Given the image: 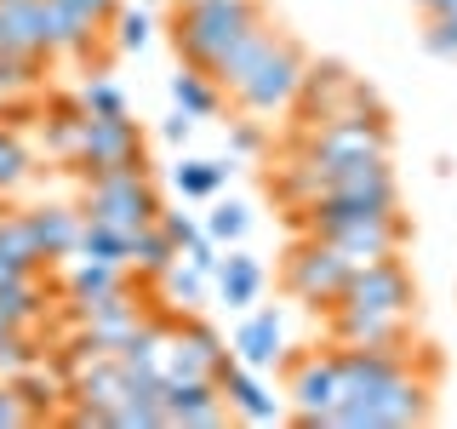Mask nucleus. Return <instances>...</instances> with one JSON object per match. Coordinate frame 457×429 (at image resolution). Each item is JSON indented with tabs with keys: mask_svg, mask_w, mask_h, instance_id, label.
Masks as SVG:
<instances>
[{
	"mask_svg": "<svg viewBox=\"0 0 457 429\" xmlns=\"http://www.w3.org/2000/svg\"><path fill=\"white\" fill-rule=\"evenodd\" d=\"M263 18H269L263 0H189V6H171V46L183 63L212 69V57L228 52Z\"/></svg>",
	"mask_w": 457,
	"mask_h": 429,
	"instance_id": "obj_1",
	"label": "nucleus"
},
{
	"mask_svg": "<svg viewBox=\"0 0 457 429\" xmlns=\"http://www.w3.org/2000/svg\"><path fill=\"white\" fill-rule=\"evenodd\" d=\"M303 75H309V57H303V46H297V40L280 29V35L263 46V57H257L246 75L228 86V97H235L246 114H280V109L297 104V86H303Z\"/></svg>",
	"mask_w": 457,
	"mask_h": 429,
	"instance_id": "obj_2",
	"label": "nucleus"
},
{
	"mask_svg": "<svg viewBox=\"0 0 457 429\" xmlns=\"http://www.w3.org/2000/svg\"><path fill=\"white\" fill-rule=\"evenodd\" d=\"M428 378H418L411 366H400L389 383H378L361 400H337L332 407V429H406L428 418Z\"/></svg>",
	"mask_w": 457,
	"mask_h": 429,
	"instance_id": "obj_3",
	"label": "nucleus"
},
{
	"mask_svg": "<svg viewBox=\"0 0 457 429\" xmlns=\"http://www.w3.org/2000/svg\"><path fill=\"white\" fill-rule=\"evenodd\" d=\"M161 189H154L149 166H120V172H97V178H86V218L97 223H114V229H143L161 218Z\"/></svg>",
	"mask_w": 457,
	"mask_h": 429,
	"instance_id": "obj_4",
	"label": "nucleus"
},
{
	"mask_svg": "<svg viewBox=\"0 0 457 429\" xmlns=\"http://www.w3.org/2000/svg\"><path fill=\"white\" fill-rule=\"evenodd\" d=\"M349 275H354L349 257L320 235H303L292 247V257H286V292L309 309H332L343 298V286H349Z\"/></svg>",
	"mask_w": 457,
	"mask_h": 429,
	"instance_id": "obj_5",
	"label": "nucleus"
},
{
	"mask_svg": "<svg viewBox=\"0 0 457 429\" xmlns=\"http://www.w3.org/2000/svg\"><path fill=\"white\" fill-rule=\"evenodd\" d=\"M63 298H69V315L75 321H92V315H109V309H126L137 304L132 281H126V264H109V257H69L63 269Z\"/></svg>",
	"mask_w": 457,
	"mask_h": 429,
	"instance_id": "obj_6",
	"label": "nucleus"
},
{
	"mask_svg": "<svg viewBox=\"0 0 457 429\" xmlns=\"http://www.w3.org/2000/svg\"><path fill=\"white\" fill-rule=\"evenodd\" d=\"M286 395L297 407V424L303 429H332V407L343 395V372H337V355H286Z\"/></svg>",
	"mask_w": 457,
	"mask_h": 429,
	"instance_id": "obj_7",
	"label": "nucleus"
},
{
	"mask_svg": "<svg viewBox=\"0 0 457 429\" xmlns=\"http://www.w3.org/2000/svg\"><path fill=\"white\" fill-rule=\"evenodd\" d=\"M69 166H75L80 178L120 172V166H143V126L132 121V114H86L80 155Z\"/></svg>",
	"mask_w": 457,
	"mask_h": 429,
	"instance_id": "obj_8",
	"label": "nucleus"
},
{
	"mask_svg": "<svg viewBox=\"0 0 457 429\" xmlns=\"http://www.w3.org/2000/svg\"><path fill=\"white\" fill-rule=\"evenodd\" d=\"M75 412H69V424L92 429V424H114V407H126L132 400V378H126V366L114 361V355H86L75 366Z\"/></svg>",
	"mask_w": 457,
	"mask_h": 429,
	"instance_id": "obj_9",
	"label": "nucleus"
},
{
	"mask_svg": "<svg viewBox=\"0 0 457 429\" xmlns=\"http://www.w3.org/2000/svg\"><path fill=\"white\" fill-rule=\"evenodd\" d=\"M320 240H332V247L349 257V269H366L378 264V257H400V247H406V218L400 212H383V218H354V223H326L314 229Z\"/></svg>",
	"mask_w": 457,
	"mask_h": 429,
	"instance_id": "obj_10",
	"label": "nucleus"
},
{
	"mask_svg": "<svg viewBox=\"0 0 457 429\" xmlns=\"http://www.w3.org/2000/svg\"><path fill=\"white\" fill-rule=\"evenodd\" d=\"M337 304H349V309H400V315H411V304H418V286H411V275H406V264H400V257H378V264L354 269ZM337 304H332V309H337Z\"/></svg>",
	"mask_w": 457,
	"mask_h": 429,
	"instance_id": "obj_11",
	"label": "nucleus"
},
{
	"mask_svg": "<svg viewBox=\"0 0 457 429\" xmlns=\"http://www.w3.org/2000/svg\"><path fill=\"white\" fill-rule=\"evenodd\" d=\"M235 361L228 343L212 332L206 321H178L171 326V349H166V383L171 378H218Z\"/></svg>",
	"mask_w": 457,
	"mask_h": 429,
	"instance_id": "obj_12",
	"label": "nucleus"
},
{
	"mask_svg": "<svg viewBox=\"0 0 457 429\" xmlns=\"http://www.w3.org/2000/svg\"><path fill=\"white\" fill-rule=\"evenodd\" d=\"M166 424L171 429H212L228 424V400L218 378H171L166 383Z\"/></svg>",
	"mask_w": 457,
	"mask_h": 429,
	"instance_id": "obj_13",
	"label": "nucleus"
},
{
	"mask_svg": "<svg viewBox=\"0 0 457 429\" xmlns=\"http://www.w3.org/2000/svg\"><path fill=\"white\" fill-rule=\"evenodd\" d=\"M326 315H332V338L337 343H361V349L406 343V332H411V315H400V309H349V304H337Z\"/></svg>",
	"mask_w": 457,
	"mask_h": 429,
	"instance_id": "obj_14",
	"label": "nucleus"
},
{
	"mask_svg": "<svg viewBox=\"0 0 457 429\" xmlns=\"http://www.w3.org/2000/svg\"><path fill=\"white\" fill-rule=\"evenodd\" d=\"M23 218H29V235H35L40 264H69V257H75L86 212H75V206H35V212H23Z\"/></svg>",
	"mask_w": 457,
	"mask_h": 429,
	"instance_id": "obj_15",
	"label": "nucleus"
},
{
	"mask_svg": "<svg viewBox=\"0 0 457 429\" xmlns=\"http://www.w3.org/2000/svg\"><path fill=\"white\" fill-rule=\"evenodd\" d=\"M228 349H235V361L246 366H275L286 361V326H280V309H252L246 321L235 326V338H228Z\"/></svg>",
	"mask_w": 457,
	"mask_h": 429,
	"instance_id": "obj_16",
	"label": "nucleus"
},
{
	"mask_svg": "<svg viewBox=\"0 0 457 429\" xmlns=\"http://www.w3.org/2000/svg\"><path fill=\"white\" fill-rule=\"evenodd\" d=\"M218 390H223V400H228V412H240L246 424H275V418H280L275 395L263 390L257 366H246V361H228V366L218 372Z\"/></svg>",
	"mask_w": 457,
	"mask_h": 429,
	"instance_id": "obj_17",
	"label": "nucleus"
},
{
	"mask_svg": "<svg viewBox=\"0 0 457 429\" xmlns=\"http://www.w3.org/2000/svg\"><path fill=\"white\" fill-rule=\"evenodd\" d=\"M218 298L228 309H252L257 304V292H263V264H257L252 252H240V247H228V257L218 264Z\"/></svg>",
	"mask_w": 457,
	"mask_h": 429,
	"instance_id": "obj_18",
	"label": "nucleus"
},
{
	"mask_svg": "<svg viewBox=\"0 0 457 429\" xmlns=\"http://www.w3.org/2000/svg\"><path fill=\"white\" fill-rule=\"evenodd\" d=\"M178 247H171V235L161 223H143V229H132V235H126V269H137L143 281H161L171 264H178Z\"/></svg>",
	"mask_w": 457,
	"mask_h": 429,
	"instance_id": "obj_19",
	"label": "nucleus"
},
{
	"mask_svg": "<svg viewBox=\"0 0 457 429\" xmlns=\"http://www.w3.org/2000/svg\"><path fill=\"white\" fill-rule=\"evenodd\" d=\"M171 104L183 114H195V121H212V114H223V86L206 75V69L183 63L178 75H171Z\"/></svg>",
	"mask_w": 457,
	"mask_h": 429,
	"instance_id": "obj_20",
	"label": "nucleus"
},
{
	"mask_svg": "<svg viewBox=\"0 0 457 429\" xmlns=\"http://www.w3.org/2000/svg\"><path fill=\"white\" fill-rule=\"evenodd\" d=\"M275 35H280V29L263 18L257 29H246V35H240V40H235L228 52H218V57H212V69H206V75H212V80H218L223 92H228V86H235V80H240V75H246V69L257 63V57H263V46H269Z\"/></svg>",
	"mask_w": 457,
	"mask_h": 429,
	"instance_id": "obj_21",
	"label": "nucleus"
},
{
	"mask_svg": "<svg viewBox=\"0 0 457 429\" xmlns=\"http://www.w3.org/2000/svg\"><path fill=\"white\" fill-rule=\"evenodd\" d=\"M0 18L23 35V46L52 63V0H0Z\"/></svg>",
	"mask_w": 457,
	"mask_h": 429,
	"instance_id": "obj_22",
	"label": "nucleus"
},
{
	"mask_svg": "<svg viewBox=\"0 0 457 429\" xmlns=\"http://www.w3.org/2000/svg\"><path fill=\"white\" fill-rule=\"evenodd\" d=\"M228 161H178L171 166V189H178L183 200H212L228 183Z\"/></svg>",
	"mask_w": 457,
	"mask_h": 429,
	"instance_id": "obj_23",
	"label": "nucleus"
},
{
	"mask_svg": "<svg viewBox=\"0 0 457 429\" xmlns=\"http://www.w3.org/2000/svg\"><path fill=\"white\" fill-rule=\"evenodd\" d=\"M40 121H46V149L57 161H75L80 138H86V109L80 104H52V114H40Z\"/></svg>",
	"mask_w": 457,
	"mask_h": 429,
	"instance_id": "obj_24",
	"label": "nucleus"
},
{
	"mask_svg": "<svg viewBox=\"0 0 457 429\" xmlns=\"http://www.w3.org/2000/svg\"><path fill=\"white\" fill-rule=\"evenodd\" d=\"M40 315H46V292H40V281L29 275L18 286H0V321L12 326H35Z\"/></svg>",
	"mask_w": 457,
	"mask_h": 429,
	"instance_id": "obj_25",
	"label": "nucleus"
},
{
	"mask_svg": "<svg viewBox=\"0 0 457 429\" xmlns=\"http://www.w3.org/2000/svg\"><path fill=\"white\" fill-rule=\"evenodd\" d=\"M80 257H109V264H126V229H114V223H97V218H86L80 223Z\"/></svg>",
	"mask_w": 457,
	"mask_h": 429,
	"instance_id": "obj_26",
	"label": "nucleus"
},
{
	"mask_svg": "<svg viewBox=\"0 0 457 429\" xmlns=\"http://www.w3.org/2000/svg\"><path fill=\"white\" fill-rule=\"evenodd\" d=\"M200 229H206L218 247H240V240H246V229H252V212L240 206V200H218V206H212V218L200 223Z\"/></svg>",
	"mask_w": 457,
	"mask_h": 429,
	"instance_id": "obj_27",
	"label": "nucleus"
},
{
	"mask_svg": "<svg viewBox=\"0 0 457 429\" xmlns=\"http://www.w3.org/2000/svg\"><path fill=\"white\" fill-rule=\"evenodd\" d=\"M75 104H80L86 114H126V92H120L109 75H92V80L75 92Z\"/></svg>",
	"mask_w": 457,
	"mask_h": 429,
	"instance_id": "obj_28",
	"label": "nucleus"
},
{
	"mask_svg": "<svg viewBox=\"0 0 457 429\" xmlns=\"http://www.w3.org/2000/svg\"><path fill=\"white\" fill-rule=\"evenodd\" d=\"M23 178H29V149L18 143L12 126H0V195H12Z\"/></svg>",
	"mask_w": 457,
	"mask_h": 429,
	"instance_id": "obj_29",
	"label": "nucleus"
},
{
	"mask_svg": "<svg viewBox=\"0 0 457 429\" xmlns=\"http://www.w3.org/2000/svg\"><path fill=\"white\" fill-rule=\"evenodd\" d=\"M114 46H120V52H143V46H149V12H143V6H120V12H114Z\"/></svg>",
	"mask_w": 457,
	"mask_h": 429,
	"instance_id": "obj_30",
	"label": "nucleus"
},
{
	"mask_svg": "<svg viewBox=\"0 0 457 429\" xmlns=\"http://www.w3.org/2000/svg\"><path fill=\"white\" fill-rule=\"evenodd\" d=\"M161 281H166L171 304H183V309H189V304H200V298H206V281H212V275H200L195 264H183V257H178V264H171Z\"/></svg>",
	"mask_w": 457,
	"mask_h": 429,
	"instance_id": "obj_31",
	"label": "nucleus"
},
{
	"mask_svg": "<svg viewBox=\"0 0 457 429\" xmlns=\"http://www.w3.org/2000/svg\"><path fill=\"white\" fill-rule=\"evenodd\" d=\"M40 69H46V63H35V57L0 52V97H12V92H29V86L40 80Z\"/></svg>",
	"mask_w": 457,
	"mask_h": 429,
	"instance_id": "obj_32",
	"label": "nucleus"
},
{
	"mask_svg": "<svg viewBox=\"0 0 457 429\" xmlns=\"http://www.w3.org/2000/svg\"><path fill=\"white\" fill-rule=\"evenodd\" d=\"M18 424H35V412H29V400L18 395V383L0 378V429H18Z\"/></svg>",
	"mask_w": 457,
	"mask_h": 429,
	"instance_id": "obj_33",
	"label": "nucleus"
},
{
	"mask_svg": "<svg viewBox=\"0 0 457 429\" xmlns=\"http://www.w3.org/2000/svg\"><path fill=\"white\" fill-rule=\"evenodd\" d=\"M423 46L435 52V57H457V12H452V18H428Z\"/></svg>",
	"mask_w": 457,
	"mask_h": 429,
	"instance_id": "obj_34",
	"label": "nucleus"
},
{
	"mask_svg": "<svg viewBox=\"0 0 457 429\" xmlns=\"http://www.w3.org/2000/svg\"><path fill=\"white\" fill-rule=\"evenodd\" d=\"M269 138L257 121H228V155H263Z\"/></svg>",
	"mask_w": 457,
	"mask_h": 429,
	"instance_id": "obj_35",
	"label": "nucleus"
},
{
	"mask_svg": "<svg viewBox=\"0 0 457 429\" xmlns=\"http://www.w3.org/2000/svg\"><path fill=\"white\" fill-rule=\"evenodd\" d=\"M154 223H161L166 235H171V247H178V252H183V247H189V240L200 235V223L189 218V212H171V206H161V218H154Z\"/></svg>",
	"mask_w": 457,
	"mask_h": 429,
	"instance_id": "obj_36",
	"label": "nucleus"
},
{
	"mask_svg": "<svg viewBox=\"0 0 457 429\" xmlns=\"http://www.w3.org/2000/svg\"><path fill=\"white\" fill-rule=\"evenodd\" d=\"M35 269L23 264V257H12V252H0V286H18V281H29Z\"/></svg>",
	"mask_w": 457,
	"mask_h": 429,
	"instance_id": "obj_37",
	"label": "nucleus"
},
{
	"mask_svg": "<svg viewBox=\"0 0 457 429\" xmlns=\"http://www.w3.org/2000/svg\"><path fill=\"white\" fill-rule=\"evenodd\" d=\"M166 138H171V143H189V138H195V114L171 109V114H166Z\"/></svg>",
	"mask_w": 457,
	"mask_h": 429,
	"instance_id": "obj_38",
	"label": "nucleus"
},
{
	"mask_svg": "<svg viewBox=\"0 0 457 429\" xmlns=\"http://www.w3.org/2000/svg\"><path fill=\"white\" fill-rule=\"evenodd\" d=\"M411 6H418V12H423V23H428V18H452L457 0H411Z\"/></svg>",
	"mask_w": 457,
	"mask_h": 429,
	"instance_id": "obj_39",
	"label": "nucleus"
},
{
	"mask_svg": "<svg viewBox=\"0 0 457 429\" xmlns=\"http://www.w3.org/2000/svg\"><path fill=\"white\" fill-rule=\"evenodd\" d=\"M6 332H12V321H0V338H6Z\"/></svg>",
	"mask_w": 457,
	"mask_h": 429,
	"instance_id": "obj_40",
	"label": "nucleus"
},
{
	"mask_svg": "<svg viewBox=\"0 0 457 429\" xmlns=\"http://www.w3.org/2000/svg\"><path fill=\"white\" fill-rule=\"evenodd\" d=\"M171 6H189V0H171Z\"/></svg>",
	"mask_w": 457,
	"mask_h": 429,
	"instance_id": "obj_41",
	"label": "nucleus"
},
{
	"mask_svg": "<svg viewBox=\"0 0 457 429\" xmlns=\"http://www.w3.org/2000/svg\"><path fill=\"white\" fill-rule=\"evenodd\" d=\"M137 6H149V0H137Z\"/></svg>",
	"mask_w": 457,
	"mask_h": 429,
	"instance_id": "obj_42",
	"label": "nucleus"
}]
</instances>
